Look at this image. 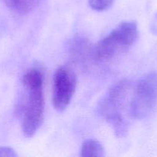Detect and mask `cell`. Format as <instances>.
I'll return each mask as SVG.
<instances>
[{
	"label": "cell",
	"instance_id": "cell-1",
	"mask_svg": "<svg viewBox=\"0 0 157 157\" xmlns=\"http://www.w3.org/2000/svg\"><path fill=\"white\" fill-rule=\"evenodd\" d=\"M23 93L19 106L21 128L25 136L31 138L42 124L44 112L43 76L38 69L33 68L24 75Z\"/></svg>",
	"mask_w": 157,
	"mask_h": 157
},
{
	"label": "cell",
	"instance_id": "cell-2",
	"mask_svg": "<svg viewBox=\"0 0 157 157\" xmlns=\"http://www.w3.org/2000/svg\"><path fill=\"white\" fill-rule=\"evenodd\" d=\"M130 89L129 81L117 83L108 90L100 104V113L110 123L119 137L124 136L127 132V122L124 118V111Z\"/></svg>",
	"mask_w": 157,
	"mask_h": 157
},
{
	"label": "cell",
	"instance_id": "cell-3",
	"mask_svg": "<svg viewBox=\"0 0 157 157\" xmlns=\"http://www.w3.org/2000/svg\"><path fill=\"white\" fill-rule=\"evenodd\" d=\"M138 35L136 21H124L94 46L92 56L98 61L110 59L121 51L133 45L137 40Z\"/></svg>",
	"mask_w": 157,
	"mask_h": 157
},
{
	"label": "cell",
	"instance_id": "cell-4",
	"mask_svg": "<svg viewBox=\"0 0 157 157\" xmlns=\"http://www.w3.org/2000/svg\"><path fill=\"white\" fill-rule=\"evenodd\" d=\"M157 104V72L144 75L138 81L130 101V112L136 119H144L151 113Z\"/></svg>",
	"mask_w": 157,
	"mask_h": 157
},
{
	"label": "cell",
	"instance_id": "cell-5",
	"mask_svg": "<svg viewBox=\"0 0 157 157\" xmlns=\"http://www.w3.org/2000/svg\"><path fill=\"white\" fill-rule=\"evenodd\" d=\"M77 86V77L69 67L62 66L55 71L52 101L58 111H64L71 103Z\"/></svg>",
	"mask_w": 157,
	"mask_h": 157
},
{
	"label": "cell",
	"instance_id": "cell-6",
	"mask_svg": "<svg viewBox=\"0 0 157 157\" xmlns=\"http://www.w3.org/2000/svg\"><path fill=\"white\" fill-rule=\"evenodd\" d=\"M41 1V0H4V2L13 12L20 15H26L34 10Z\"/></svg>",
	"mask_w": 157,
	"mask_h": 157
},
{
	"label": "cell",
	"instance_id": "cell-7",
	"mask_svg": "<svg viewBox=\"0 0 157 157\" xmlns=\"http://www.w3.org/2000/svg\"><path fill=\"white\" fill-rule=\"evenodd\" d=\"M104 156V149L98 141L86 140L81 147V156L102 157Z\"/></svg>",
	"mask_w": 157,
	"mask_h": 157
},
{
	"label": "cell",
	"instance_id": "cell-8",
	"mask_svg": "<svg viewBox=\"0 0 157 157\" xmlns=\"http://www.w3.org/2000/svg\"><path fill=\"white\" fill-rule=\"evenodd\" d=\"M113 0H89V5L95 11H104L109 9Z\"/></svg>",
	"mask_w": 157,
	"mask_h": 157
},
{
	"label": "cell",
	"instance_id": "cell-9",
	"mask_svg": "<svg viewBox=\"0 0 157 157\" xmlns=\"http://www.w3.org/2000/svg\"><path fill=\"white\" fill-rule=\"evenodd\" d=\"M18 155L15 150L9 147H0V156L1 157H16Z\"/></svg>",
	"mask_w": 157,
	"mask_h": 157
}]
</instances>
